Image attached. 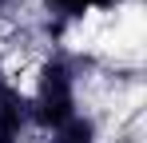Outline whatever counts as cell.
<instances>
[{
	"mask_svg": "<svg viewBox=\"0 0 147 143\" xmlns=\"http://www.w3.org/2000/svg\"><path fill=\"white\" fill-rule=\"evenodd\" d=\"M32 143H107V123H103L99 111L84 107V111H76L72 119H64L60 127L32 135Z\"/></svg>",
	"mask_w": 147,
	"mask_h": 143,
	"instance_id": "1",
	"label": "cell"
}]
</instances>
